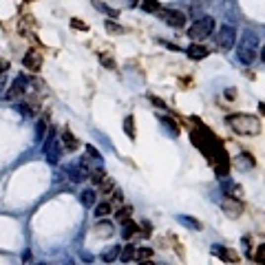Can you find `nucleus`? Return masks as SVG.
I'll list each match as a JSON object with an SVG mask.
<instances>
[{"mask_svg": "<svg viewBox=\"0 0 265 265\" xmlns=\"http://www.w3.org/2000/svg\"><path fill=\"white\" fill-rule=\"evenodd\" d=\"M228 124H230V129L234 132H239V135L252 137L263 131L261 120H259L257 115H248V113H232V115H228Z\"/></svg>", "mask_w": 265, "mask_h": 265, "instance_id": "obj_1", "label": "nucleus"}, {"mask_svg": "<svg viewBox=\"0 0 265 265\" xmlns=\"http://www.w3.org/2000/svg\"><path fill=\"white\" fill-rule=\"evenodd\" d=\"M257 53H259V36L252 31H245L239 46H236V55H239V60L243 64H252L257 60Z\"/></svg>", "mask_w": 265, "mask_h": 265, "instance_id": "obj_2", "label": "nucleus"}, {"mask_svg": "<svg viewBox=\"0 0 265 265\" xmlns=\"http://www.w3.org/2000/svg\"><path fill=\"white\" fill-rule=\"evenodd\" d=\"M215 27H217L215 18L203 16V18H199V20H195V25L188 29V38H190L192 42L203 40V38H210L212 31H215Z\"/></svg>", "mask_w": 265, "mask_h": 265, "instance_id": "obj_3", "label": "nucleus"}, {"mask_svg": "<svg viewBox=\"0 0 265 265\" xmlns=\"http://www.w3.org/2000/svg\"><path fill=\"white\" fill-rule=\"evenodd\" d=\"M215 42L221 51H230L236 46V29L232 25H223L215 36Z\"/></svg>", "mask_w": 265, "mask_h": 265, "instance_id": "obj_4", "label": "nucleus"}, {"mask_svg": "<svg viewBox=\"0 0 265 265\" xmlns=\"http://www.w3.org/2000/svg\"><path fill=\"white\" fill-rule=\"evenodd\" d=\"M44 155L49 159V164H58L60 162V139L55 137V129H49V132L44 135Z\"/></svg>", "mask_w": 265, "mask_h": 265, "instance_id": "obj_5", "label": "nucleus"}, {"mask_svg": "<svg viewBox=\"0 0 265 265\" xmlns=\"http://www.w3.org/2000/svg\"><path fill=\"white\" fill-rule=\"evenodd\" d=\"M157 13L166 25L173 27V29H181V27H186V16H183L181 11H177V9H159Z\"/></svg>", "mask_w": 265, "mask_h": 265, "instance_id": "obj_6", "label": "nucleus"}, {"mask_svg": "<svg viewBox=\"0 0 265 265\" xmlns=\"http://www.w3.org/2000/svg\"><path fill=\"white\" fill-rule=\"evenodd\" d=\"M22 66L27 71H31V73H38L42 69V53L38 49H29L25 53V58H22Z\"/></svg>", "mask_w": 265, "mask_h": 265, "instance_id": "obj_7", "label": "nucleus"}, {"mask_svg": "<svg viewBox=\"0 0 265 265\" xmlns=\"http://www.w3.org/2000/svg\"><path fill=\"white\" fill-rule=\"evenodd\" d=\"M27 88H29V82H27L25 75H20V78H16L11 82V87H9V91H7V95H4V97H7V99H16V97L25 95Z\"/></svg>", "mask_w": 265, "mask_h": 265, "instance_id": "obj_8", "label": "nucleus"}, {"mask_svg": "<svg viewBox=\"0 0 265 265\" xmlns=\"http://www.w3.org/2000/svg\"><path fill=\"white\" fill-rule=\"evenodd\" d=\"M210 252H212V257L221 259L223 263H239V254L230 248H223V245H212Z\"/></svg>", "mask_w": 265, "mask_h": 265, "instance_id": "obj_9", "label": "nucleus"}, {"mask_svg": "<svg viewBox=\"0 0 265 265\" xmlns=\"http://www.w3.org/2000/svg\"><path fill=\"white\" fill-rule=\"evenodd\" d=\"M221 208H223V212L230 219H239L241 212H243V203H241L239 199H225V201L221 203Z\"/></svg>", "mask_w": 265, "mask_h": 265, "instance_id": "obj_10", "label": "nucleus"}, {"mask_svg": "<svg viewBox=\"0 0 265 265\" xmlns=\"http://www.w3.org/2000/svg\"><path fill=\"white\" fill-rule=\"evenodd\" d=\"M186 53H188V58H190V60H203V58H208V53H210V51H208V46L192 42V44L186 49Z\"/></svg>", "mask_w": 265, "mask_h": 265, "instance_id": "obj_11", "label": "nucleus"}, {"mask_svg": "<svg viewBox=\"0 0 265 265\" xmlns=\"http://www.w3.org/2000/svg\"><path fill=\"white\" fill-rule=\"evenodd\" d=\"M234 166H236L239 170H252L254 166H257V162H254V157H252L250 153H241L239 157L234 159Z\"/></svg>", "mask_w": 265, "mask_h": 265, "instance_id": "obj_12", "label": "nucleus"}, {"mask_svg": "<svg viewBox=\"0 0 265 265\" xmlns=\"http://www.w3.org/2000/svg\"><path fill=\"white\" fill-rule=\"evenodd\" d=\"M62 144H64V148H66V150H78V148H80L78 137H75L69 129H64V131H62Z\"/></svg>", "mask_w": 265, "mask_h": 265, "instance_id": "obj_13", "label": "nucleus"}, {"mask_svg": "<svg viewBox=\"0 0 265 265\" xmlns=\"http://www.w3.org/2000/svg\"><path fill=\"white\" fill-rule=\"evenodd\" d=\"M66 173H69V177L73 179V181H84V179L88 177V173H87V168H82V166H69L66 168Z\"/></svg>", "mask_w": 265, "mask_h": 265, "instance_id": "obj_14", "label": "nucleus"}, {"mask_svg": "<svg viewBox=\"0 0 265 265\" xmlns=\"http://www.w3.org/2000/svg\"><path fill=\"white\" fill-rule=\"evenodd\" d=\"M46 131H49V113H44V115L36 122V137L38 139H44Z\"/></svg>", "mask_w": 265, "mask_h": 265, "instance_id": "obj_15", "label": "nucleus"}, {"mask_svg": "<svg viewBox=\"0 0 265 265\" xmlns=\"http://www.w3.org/2000/svg\"><path fill=\"white\" fill-rule=\"evenodd\" d=\"M137 232H139V225H137L135 221H131V219H129V221H124V223H122V236H124L126 241L132 239V236H135Z\"/></svg>", "mask_w": 265, "mask_h": 265, "instance_id": "obj_16", "label": "nucleus"}, {"mask_svg": "<svg viewBox=\"0 0 265 265\" xmlns=\"http://www.w3.org/2000/svg\"><path fill=\"white\" fill-rule=\"evenodd\" d=\"M93 208H95V212H93V215H95L97 219H104L106 215H111V212H113V203L108 201V199H106V201H102V203H95Z\"/></svg>", "mask_w": 265, "mask_h": 265, "instance_id": "obj_17", "label": "nucleus"}, {"mask_svg": "<svg viewBox=\"0 0 265 265\" xmlns=\"http://www.w3.org/2000/svg\"><path fill=\"white\" fill-rule=\"evenodd\" d=\"M80 201H82V206H87V208H93L95 206V201H97V192L95 190H82L80 192Z\"/></svg>", "mask_w": 265, "mask_h": 265, "instance_id": "obj_18", "label": "nucleus"}, {"mask_svg": "<svg viewBox=\"0 0 265 265\" xmlns=\"http://www.w3.org/2000/svg\"><path fill=\"white\" fill-rule=\"evenodd\" d=\"M223 190L228 192L230 199H239V201L243 199V188H241L239 183H232V181L230 183H223Z\"/></svg>", "mask_w": 265, "mask_h": 265, "instance_id": "obj_19", "label": "nucleus"}, {"mask_svg": "<svg viewBox=\"0 0 265 265\" xmlns=\"http://www.w3.org/2000/svg\"><path fill=\"white\" fill-rule=\"evenodd\" d=\"M124 132L129 135V139L135 141L137 139V131H135V117L132 115H126L124 117Z\"/></svg>", "mask_w": 265, "mask_h": 265, "instance_id": "obj_20", "label": "nucleus"}, {"mask_svg": "<svg viewBox=\"0 0 265 265\" xmlns=\"http://www.w3.org/2000/svg\"><path fill=\"white\" fill-rule=\"evenodd\" d=\"M120 250H122L120 245H111L108 250H104V252H102V261L104 263H113L117 257H120Z\"/></svg>", "mask_w": 265, "mask_h": 265, "instance_id": "obj_21", "label": "nucleus"}, {"mask_svg": "<svg viewBox=\"0 0 265 265\" xmlns=\"http://www.w3.org/2000/svg\"><path fill=\"white\" fill-rule=\"evenodd\" d=\"M93 7H95L97 11H102V13H106V16H111V18H117V16H120V11H117V9H113V7H108V4H104L102 0H93Z\"/></svg>", "mask_w": 265, "mask_h": 265, "instance_id": "obj_22", "label": "nucleus"}, {"mask_svg": "<svg viewBox=\"0 0 265 265\" xmlns=\"http://www.w3.org/2000/svg\"><path fill=\"white\" fill-rule=\"evenodd\" d=\"M132 217V208L131 206H124V203H122L120 208H117V212H115V219L120 221V223H124V221H129Z\"/></svg>", "mask_w": 265, "mask_h": 265, "instance_id": "obj_23", "label": "nucleus"}, {"mask_svg": "<svg viewBox=\"0 0 265 265\" xmlns=\"http://www.w3.org/2000/svg\"><path fill=\"white\" fill-rule=\"evenodd\" d=\"M135 245H126V248H122L120 250V261H124V263H129V261H132V259H135Z\"/></svg>", "mask_w": 265, "mask_h": 265, "instance_id": "obj_24", "label": "nucleus"}, {"mask_svg": "<svg viewBox=\"0 0 265 265\" xmlns=\"http://www.w3.org/2000/svg\"><path fill=\"white\" fill-rule=\"evenodd\" d=\"M139 7L144 9V11H148V13H157L159 9H162L157 0H139Z\"/></svg>", "mask_w": 265, "mask_h": 265, "instance_id": "obj_25", "label": "nucleus"}, {"mask_svg": "<svg viewBox=\"0 0 265 265\" xmlns=\"http://www.w3.org/2000/svg\"><path fill=\"white\" fill-rule=\"evenodd\" d=\"M179 223H183V225H188V228H192V230H201L203 225H201V221H197V219H192V217H186V215H181L179 217Z\"/></svg>", "mask_w": 265, "mask_h": 265, "instance_id": "obj_26", "label": "nucleus"}, {"mask_svg": "<svg viewBox=\"0 0 265 265\" xmlns=\"http://www.w3.org/2000/svg\"><path fill=\"white\" fill-rule=\"evenodd\" d=\"M95 230H97L99 236H111L113 234V223L111 221H99V223L95 225Z\"/></svg>", "mask_w": 265, "mask_h": 265, "instance_id": "obj_27", "label": "nucleus"}, {"mask_svg": "<svg viewBox=\"0 0 265 265\" xmlns=\"http://www.w3.org/2000/svg\"><path fill=\"white\" fill-rule=\"evenodd\" d=\"M104 27H106V31H108V33H113V36H122V33L126 31L124 27L117 25L115 20H106V22H104Z\"/></svg>", "mask_w": 265, "mask_h": 265, "instance_id": "obj_28", "label": "nucleus"}, {"mask_svg": "<svg viewBox=\"0 0 265 265\" xmlns=\"http://www.w3.org/2000/svg\"><path fill=\"white\" fill-rule=\"evenodd\" d=\"M88 175H91V181L95 183V186H99V183H102L104 179L108 177V175H106V170H102V168H95V170H91V173H88Z\"/></svg>", "mask_w": 265, "mask_h": 265, "instance_id": "obj_29", "label": "nucleus"}, {"mask_svg": "<svg viewBox=\"0 0 265 265\" xmlns=\"http://www.w3.org/2000/svg\"><path fill=\"white\" fill-rule=\"evenodd\" d=\"M135 259L137 261H148V259H153V250L150 248H137L135 250Z\"/></svg>", "mask_w": 265, "mask_h": 265, "instance_id": "obj_30", "label": "nucleus"}, {"mask_svg": "<svg viewBox=\"0 0 265 265\" xmlns=\"http://www.w3.org/2000/svg\"><path fill=\"white\" fill-rule=\"evenodd\" d=\"M71 29H78V31H88V25L84 20H80V18H71Z\"/></svg>", "mask_w": 265, "mask_h": 265, "instance_id": "obj_31", "label": "nucleus"}, {"mask_svg": "<svg viewBox=\"0 0 265 265\" xmlns=\"http://www.w3.org/2000/svg\"><path fill=\"white\" fill-rule=\"evenodd\" d=\"M99 62H102L104 66H108V69H113V71H115V69H117L115 60H113V58H111V55H106V53H99Z\"/></svg>", "mask_w": 265, "mask_h": 265, "instance_id": "obj_32", "label": "nucleus"}, {"mask_svg": "<svg viewBox=\"0 0 265 265\" xmlns=\"http://www.w3.org/2000/svg\"><path fill=\"white\" fill-rule=\"evenodd\" d=\"M254 261H257L259 265H263V263H265V243L257 245V254H254Z\"/></svg>", "mask_w": 265, "mask_h": 265, "instance_id": "obj_33", "label": "nucleus"}, {"mask_svg": "<svg viewBox=\"0 0 265 265\" xmlns=\"http://www.w3.org/2000/svg\"><path fill=\"white\" fill-rule=\"evenodd\" d=\"M164 124H166V126H168V129H170V131H173V135H179V126H177V124H175V122H173V120H170V117H166V120H164Z\"/></svg>", "mask_w": 265, "mask_h": 265, "instance_id": "obj_34", "label": "nucleus"}, {"mask_svg": "<svg viewBox=\"0 0 265 265\" xmlns=\"http://www.w3.org/2000/svg\"><path fill=\"white\" fill-rule=\"evenodd\" d=\"M148 99H150V102H153L157 108H166V102H164V99H159L157 95H148Z\"/></svg>", "mask_w": 265, "mask_h": 265, "instance_id": "obj_35", "label": "nucleus"}, {"mask_svg": "<svg viewBox=\"0 0 265 265\" xmlns=\"http://www.w3.org/2000/svg\"><path fill=\"white\" fill-rule=\"evenodd\" d=\"M139 228H144V236H150V234H153V225H150L148 221H141Z\"/></svg>", "mask_w": 265, "mask_h": 265, "instance_id": "obj_36", "label": "nucleus"}, {"mask_svg": "<svg viewBox=\"0 0 265 265\" xmlns=\"http://www.w3.org/2000/svg\"><path fill=\"white\" fill-rule=\"evenodd\" d=\"M87 155H91V157H95V159H102V155L97 153L95 146H87Z\"/></svg>", "mask_w": 265, "mask_h": 265, "instance_id": "obj_37", "label": "nucleus"}, {"mask_svg": "<svg viewBox=\"0 0 265 265\" xmlns=\"http://www.w3.org/2000/svg\"><path fill=\"white\" fill-rule=\"evenodd\" d=\"M7 69H9V62L4 58H0V78L4 75V71H7Z\"/></svg>", "mask_w": 265, "mask_h": 265, "instance_id": "obj_38", "label": "nucleus"}, {"mask_svg": "<svg viewBox=\"0 0 265 265\" xmlns=\"http://www.w3.org/2000/svg\"><path fill=\"white\" fill-rule=\"evenodd\" d=\"M234 95H236L234 88H228V91H225V97H228V99H234Z\"/></svg>", "mask_w": 265, "mask_h": 265, "instance_id": "obj_39", "label": "nucleus"}, {"mask_svg": "<svg viewBox=\"0 0 265 265\" xmlns=\"http://www.w3.org/2000/svg\"><path fill=\"white\" fill-rule=\"evenodd\" d=\"M84 261H87V263H93V254H84Z\"/></svg>", "mask_w": 265, "mask_h": 265, "instance_id": "obj_40", "label": "nucleus"}, {"mask_svg": "<svg viewBox=\"0 0 265 265\" xmlns=\"http://www.w3.org/2000/svg\"><path fill=\"white\" fill-rule=\"evenodd\" d=\"M139 265H155L153 261H150V259H148V261H139Z\"/></svg>", "mask_w": 265, "mask_h": 265, "instance_id": "obj_41", "label": "nucleus"}, {"mask_svg": "<svg viewBox=\"0 0 265 265\" xmlns=\"http://www.w3.org/2000/svg\"><path fill=\"white\" fill-rule=\"evenodd\" d=\"M27 2H33V0H27Z\"/></svg>", "mask_w": 265, "mask_h": 265, "instance_id": "obj_42", "label": "nucleus"}]
</instances>
